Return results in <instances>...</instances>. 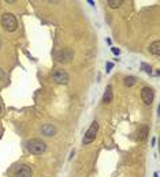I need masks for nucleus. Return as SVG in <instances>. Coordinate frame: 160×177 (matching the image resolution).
<instances>
[{
  "label": "nucleus",
  "mask_w": 160,
  "mask_h": 177,
  "mask_svg": "<svg viewBox=\"0 0 160 177\" xmlns=\"http://www.w3.org/2000/svg\"><path fill=\"white\" fill-rule=\"evenodd\" d=\"M0 23L3 26V29L8 33H11V31H15L17 30V27H18V22H17V18L12 15L11 12H6V14H3L1 15V21H0Z\"/></svg>",
  "instance_id": "obj_1"
},
{
  "label": "nucleus",
  "mask_w": 160,
  "mask_h": 177,
  "mask_svg": "<svg viewBox=\"0 0 160 177\" xmlns=\"http://www.w3.org/2000/svg\"><path fill=\"white\" fill-rule=\"evenodd\" d=\"M45 148H47V145L41 139H30L27 142V150L31 154H41L45 151Z\"/></svg>",
  "instance_id": "obj_2"
},
{
  "label": "nucleus",
  "mask_w": 160,
  "mask_h": 177,
  "mask_svg": "<svg viewBox=\"0 0 160 177\" xmlns=\"http://www.w3.org/2000/svg\"><path fill=\"white\" fill-rule=\"evenodd\" d=\"M97 131H98V123L97 121H93L92 124H90L89 129L86 131L85 136H84V139H82V143H84V145H89V143H92V142L96 139Z\"/></svg>",
  "instance_id": "obj_3"
},
{
  "label": "nucleus",
  "mask_w": 160,
  "mask_h": 177,
  "mask_svg": "<svg viewBox=\"0 0 160 177\" xmlns=\"http://www.w3.org/2000/svg\"><path fill=\"white\" fill-rule=\"evenodd\" d=\"M52 76H54V80H55L56 83H60V85L68 83V74L64 70L56 68L55 71H54V74H52Z\"/></svg>",
  "instance_id": "obj_4"
},
{
  "label": "nucleus",
  "mask_w": 160,
  "mask_h": 177,
  "mask_svg": "<svg viewBox=\"0 0 160 177\" xmlns=\"http://www.w3.org/2000/svg\"><path fill=\"white\" fill-rule=\"evenodd\" d=\"M153 97H155V93H153V90H152L151 87H148V86L142 87L141 98H142V101H144V104H145V105H151L152 102H153Z\"/></svg>",
  "instance_id": "obj_5"
},
{
  "label": "nucleus",
  "mask_w": 160,
  "mask_h": 177,
  "mask_svg": "<svg viewBox=\"0 0 160 177\" xmlns=\"http://www.w3.org/2000/svg\"><path fill=\"white\" fill-rule=\"evenodd\" d=\"M31 166L29 165H21L15 172V177H31Z\"/></svg>",
  "instance_id": "obj_6"
},
{
  "label": "nucleus",
  "mask_w": 160,
  "mask_h": 177,
  "mask_svg": "<svg viewBox=\"0 0 160 177\" xmlns=\"http://www.w3.org/2000/svg\"><path fill=\"white\" fill-rule=\"evenodd\" d=\"M73 57V52L71 50H67V49H63L59 53H56V60L63 63V61H68Z\"/></svg>",
  "instance_id": "obj_7"
},
{
  "label": "nucleus",
  "mask_w": 160,
  "mask_h": 177,
  "mask_svg": "<svg viewBox=\"0 0 160 177\" xmlns=\"http://www.w3.org/2000/svg\"><path fill=\"white\" fill-rule=\"evenodd\" d=\"M55 132H56V128L52 124H49V123L44 124L43 127H41V134L45 135V136H54Z\"/></svg>",
  "instance_id": "obj_8"
},
{
  "label": "nucleus",
  "mask_w": 160,
  "mask_h": 177,
  "mask_svg": "<svg viewBox=\"0 0 160 177\" xmlns=\"http://www.w3.org/2000/svg\"><path fill=\"white\" fill-rule=\"evenodd\" d=\"M111 101H112V87H111V86H107V89H105V91H104V95H103V102H104V104H110Z\"/></svg>",
  "instance_id": "obj_9"
},
{
  "label": "nucleus",
  "mask_w": 160,
  "mask_h": 177,
  "mask_svg": "<svg viewBox=\"0 0 160 177\" xmlns=\"http://www.w3.org/2000/svg\"><path fill=\"white\" fill-rule=\"evenodd\" d=\"M149 50H151V53L159 56L160 55V41H153V42L151 44V46H149Z\"/></svg>",
  "instance_id": "obj_10"
},
{
  "label": "nucleus",
  "mask_w": 160,
  "mask_h": 177,
  "mask_svg": "<svg viewBox=\"0 0 160 177\" xmlns=\"http://www.w3.org/2000/svg\"><path fill=\"white\" fill-rule=\"evenodd\" d=\"M123 83L126 87H131V86H134L137 83V79H135V76H126L125 80H123Z\"/></svg>",
  "instance_id": "obj_11"
},
{
  "label": "nucleus",
  "mask_w": 160,
  "mask_h": 177,
  "mask_svg": "<svg viewBox=\"0 0 160 177\" xmlns=\"http://www.w3.org/2000/svg\"><path fill=\"white\" fill-rule=\"evenodd\" d=\"M147 135H148V127L144 125V127L140 129V132H138V139H140V141H144V139L147 138Z\"/></svg>",
  "instance_id": "obj_12"
},
{
  "label": "nucleus",
  "mask_w": 160,
  "mask_h": 177,
  "mask_svg": "<svg viewBox=\"0 0 160 177\" xmlns=\"http://www.w3.org/2000/svg\"><path fill=\"white\" fill-rule=\"evenodd\" d=\"M122 3H123L122 0H108V6H110L111 8H118Z\"/></svg>",
  "instance_id": "obj_13"
},
{
  "label": "nucleus",
  "mask_w": 160,
  "mask_h": 177,
  "mask_svg": "<svg viewBox=\"0 0 160 177\" xmlns=\"http://www.w3.org/2000/svg\"><path fill=\"white\" fill-rule=\"evenodd\" d=\"M141 67L144 68V71H145L147 74H152V68H151V66H148L147 63H142Z\"/></svg>",
  "instance_id": "obj_14"
},
{
  "label": "nucleus",
  "mask_w": 160,
  "mask_h": 177,
  "mask_svg": "<svg viewBox=\"0 0 160 177\" xmlns=\"http://www.w3.org/2000/svg\"><path fill=\"white\" fill-rule=\"evenodd\" d=\"M112 67H114V63H107V66H105V68H107V72H110Z\"/></svg>",
  "instance_id": "obj_15"
},
{
  "label": "nucleus",
  "mask_w": 160,
  "mask_h": 177,
  "mask_svg": "<svg viewBox=\"0 0 160 177\" xmlns=\"http://www.w3.org/2000/svg\"><path fill=\"white\" fill-rule=\"evenodd\" d=\"M111 50H112V53H114V55H119V53H121V50L116 49V48H111Z\"/></svg>",
  "instance_id": "obj_16"
},
{
  "label": "nucleus",
  "mask_w": 160,
  "mask_h": 177,
  "mask_svg": "<svg viewBox=\"0 0 160 177\" xmlns=\"http://www.w3.org/2000/svg\"><path fill=\"white\" fill-rule=\"evenodd\" d=\"M3 76H4V71L0 68V79H3Z\"/></svg>",
  "instance_id": "obj_17"
},
{
  "label": "nucleus",
  "mask_w": 160,
  "mask_h": 177,
  "mask_svg": "<svg viewBox=\"0 0 160 177\" xmlns=\"http://www.w3.org/2000/svg\"><path fill=\"white\" fill-rule=\"evenodd\" d=\"M153 176H155V177H159V173H157V172H156V173H155Z\"/></svg>",
  "instance_id": "obj_18"
},
{
  "label": "nucleus",
  "mask_w": 160,
  "mask_h": 177,
  "mask_svg": "<svg viewBox=\"0 0 160 177\" xmlns=\"http://www.w3.org/2000/svg\"><path fill=\"white\" fill-rule=\"evenodd\" d=\"M1 110H3V109H1V105H0V115H1Z\"/></svg>",
  "instance_id": "obj_19"
},
{
  "label": "nucleus",
  "mask_w": 160,
  "mask_h": 177,
  "mask_svg": "<svg viewBox=\"0 0 160 177\" xmlns=\"http://www.w3.org/2000/svg\"><path fill=\"white\" fill-rule=\"evenodd\" d=\"M0 45H1V42H0Z\"/></svg>",
  "instance_id": "obj_20"
}]
</instances>
